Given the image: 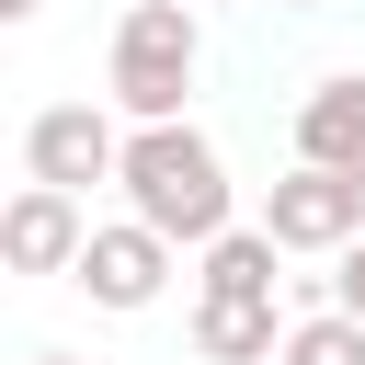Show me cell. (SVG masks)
<instances>
[{"mask_svg":"<svg viewBox=\"0 0 365 365\" xmlns=\"http://www.w3.org/2000/svg\"><path fill=\"white\" fill-rule=\"evenodd\" d=\"M331 308H354V319H365V228L331 251Z\"/></svg>","mask_w":365,"mask_h":365,"instance_id":"8fae6325","label":"cell"},{"mask_svg":"<svg viewBox=\"0 0 365 365\" xmlns=\"http://www.w3.org/2000/svg\"><path fill=\"white\" fill-rule=\"evenodd\" d=\"M194 80H205V0H125L103 46V103L125 125H160L194 103Z\"/></svg>","mask_w":365,"mask_h":365,"instance_id":"7a4b0ae2","label":"cell"},{"mask_svg":"<svg viewBox=\"0 0 365 365\" xmlns=\"http://www.w3.org/2000/svg\"><path fill=\"white\" fill-rule=\"evenodd\" d=\"M297 160H331V171L365 160V68H331L297 91Z\"/></svg>","mask_w":365,"mask_h":365,"instance_id":"52a82bcc","label":"cell"},{"mask_svg":"<svg viewBox=\"0 0 365 365\" xmlns=\"http://www.w3.org/2000/svg\"><path fill=\"white\" fill-rule=\"evenodd\" d=\"M274 11H319V0H274Z\"/></svg>","mask_w":365,"mask_h":365,"instance_id":"5bb4252c","label":"cell"},{"mask_svg":"<svg viewBox=\"0 0 365 365\" xmlns=\"http://www.w3.org/2000/svg\"><path fill=\"white\" fill-rule=\"evenodd\" d=\"M34 11H46V0H0V23H34Z\"/></svg>","mask_w":365,"mask_h":365,"instance_id":"7c38bea8","label":"cell"},{"mask_svg":"<svg viewBox=\"0 0 365 365\" xmlns=\"http://www.w3.org/2000/svg\"><path fill=\"white\" fill-rule=\"evenodd\" d=\"M114 160H125V114H114V103H46V114L23 125V182L91 194V182H114Z\"/></svg>","mask_w":365,"mask_h":365,"instance_id":"277c9868","label":"cell"},{"mask_svg":"<svg viewBox=\"0 0 365 365\" xmlns=\"http://www.w3.org/2000/svg\"><path fill=\"white\" fill-rule=\"evenodd\" d=\"M262 228H274L285 251H342V240L365 228V182L331 171V160H285V182L262 194Z\"/></svg>","mask_w":365,"mask_h":365,"instance_id":"5b68a950","label":"cell"},{"mask_svg":"<svg viewBox=\"0 0 365 365\" xmlns=\"http://www.w3.org/2000/svg\"><path fill=\"white\" fill-rule=\"evenodd\" d=\"M114 194L148 217V228H171L182 251H205L228 217H240V182H228V160H217V137L194 125V114H160V125H125V160H114Z\"/></svg>","mask_w":365,"mask_h":365,"instance_id":"6da1fadb","label":"cell"},{"mask_svg":"<svg viewBox=\"0 0 365 365\" xmlns=\"http://www.w3.org/2000/svg\"><path fill=\"white\" fill-rule=\"evenodd\" d=\"M194 354L205 365H274L285 354V308L274 297H194Z\"/></svg>","mask_w":365,"mask_h":365,"instance_id":"9c48e42d","label":"cell"},{"mask_svg":"<svg viewBox=\"0 0 365 365\" xmlns=\"http://www.w3.org/2000/svg\"><path fill=\"white\" fill-rule=\"evenodd\" d=\"M274 365H365V319L319 297V308H297V319H285V354H274Z\"/></svg>","mask_w":365,"mask_h":365,"instance_id":"30bf717a","label":"cell"},{"mask_svg":"<svg viewBox=\"0 0 365 365\" xmlns=\"http://www.w3.org/2000/svg\"><path fill=\"white\" fill-rule=\"evenodd\" d=\"M171 274H182V240H171V228H148L137 205H125V217H91V240H80V262H68V285H80L91 308H114V319L160 308V297H171Z\"/></svg>","mask_w":365,"mask_h":365,"instance_id":"3957f363","label":"cell"},{"mask_svg":"<svg viewBox=\"0 0 365 365\" xmlns=\"http://www.w3.org/2000/svg\"><path fill=\"white\" fill-rule=\"evenodd\" d=\"M274 262H285V240H274L262 217H228V228L194 251V297H274V285H285Z\"/></svg>","mask_w":365,"mask_h":365,"instance_id":"ba28073f","label":"cell"},{"mask_svg":"<svg viewBox=\"0 0 365 365\" xmlns=\"http://www.w3.org/2000/svg\"><path fill=\"white\" fill-rule=\"evenodd\" d=\"M23 365H80V354H57V342H34V354H23Z\"/></svg>","mask_w":365,"mask_h":365,"instance_id":"4fadbf2b","label":"cell"},{"mask_svg":"<svg viewBox=\"0 0 365 365\" xmlns=\"http://www.w3.org/2000/svg\"><path fill=\"white\" fill-rule=\"evenodd\" d=\"M80 240H91V205H80L68 182H23V194L0 205V251H11V274H68Z\"/></svg>","mask_w":365,"mask_h":365,"instance_id":"8992f818","label":"cell"}]
</instances>
